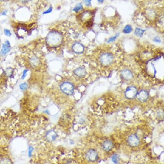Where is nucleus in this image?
<instances>
[{
    "label": "nucleus",
    "instance_id": "f257e3e1",
    "mask_svg": "<svg viewBox=\"0 0 164 164\" xmlns=\"http://www.w3.org/2000/svg\"><path fill=\"white\" fill-rule=\"evenodd\" d=\"M62 41V35L58 31H50L46 38V43L52 48L58 47L61 45Z\"/></svg>",
    "mask_w": 164,
    "mask_h": 164
},
{
    "label": "nucleus",
    "instance_id": "f03ea898",
    "mask_svg": "<svg viewBox=\"0 0 164 164\" xmlns=\"http://www.w3.org/2000/svg\"><path fill=\"white\" fill-rule=\"evenodd\" d=\"M95 12L92 10H86L82 12L79 15V18L81 21L83 23L87 24V26H89V24L92 25L93 21Z\"/></svg>",
    "mask_w": 164,
    "mask_h": 164
},
{
    "label": "nucleus",
    "instance_id": "7ed1b4c3",
    "mask_svg": "<svg viewBox=\"0 0 164 164\" xmlns=\"http://www.w3.org/2000/svg\"><path fill=\"white\" fill-rule=\"evenodd\" d=\"M60 89L66 95H71L74 93V85L71 82H64L60 85Z\"/></svg>",
    "mask_w": 164,
    "mask_h": 164
},
{
    "label": "nucleus",
    "instance_id": "20e7f679",
    "mask_svg": "<svg viewBox=\"0 0 164 164\" xmlns=\"http://www.w3.org/2000/svg\"><path fill=\"white\" fill-rule=\"evenodd\" d=\"M100 60L103 65L107 66L110 65L113 62L114 56L111 53L105 52L100 55Z\"/></svg>",
    "mask_w": 164,
    "mask_h": 164
},
{
    "label": "nucleus",
    "instance_id": "39448f33",
    "mask_svg": "<svg viewBox=\"0 0 164 164\" xmlns=\"http://www.w3.org/2000/svg\"><path fill=\"white\" fill-rule=\"evenodd\" d=\"M137 89L134 86H129L125 92V97L128 100H132L136 98Z\"/></svg>",
    "mask_w": 164,
    "mask_h": 164
},
{
    "label": "nucleus",
    "instance_id": "423d86ee",
    "mask_svg": "<svg viewBox=\"0 0 164 164\" xmlns=\"http://www.w3.org/2000/svg\"><path fill=\"white\" fill-rule=\"evenodd\" d=\"M127 142L130 146L135 148L139 146L140 143V138L137 135L133 134L129 136Z\"/></svg>",
    "mask_w": 164,
    "mask_h": 164
},
{
    "label": "nucleus",
    "instance_id": "0eeeda50",
    "mask_svg": "<svg viewBox=\"0 0 164 164\" xmlns=\"http://www.w3.org/2000/svg\"><path fill=\"white\" fill-rule=\"evenodd\" d=\"M86 157L90 162H94L98 159V153L95 149H90L89 150L86 154Z\"/></svg>",
    "mask_w": 164,
    "mask_h": 164
},
{
    "label": "nucleus",
    "instance_id": "6e6552de",
    "mask_svg": "<svg viewBox=\"0 0 164 164\" xmlns=\"http://www.w3.org/2000/svg\"><path fill=\"white\" fill-rule=\"evenodd\" d=\"M136 97L140 102L144 103L146 102V100H148V93L146 90H141L140 92H138Z\"/></svg>",
    "mask_w": 164,
    "mask_h": 164
},
{
    "label": "nucleus",
    "instance_id": "1a4fd4ad",
    "mask_svg": "<svg viewBox=\"0 0 164 164\" xmlns=\"http://www.w3.org/2000/svg\"><path fill=\"white\" fill-rule=\"evenodd\" d=\"M72 50L76 54H81L84 51V47L80 43H74L72 47Z\"/></svg>",
    "mask_w": 164,
    "mask_h": 164
},
{
    "label": "nucleus",
    "instance_id": "9d476101",
    "mask_svg": "<svg viewBox=\"0 0 164 164\" xmlns=\"http://www.w3.org/2000/svg\"><path fill=\"white\" fill-rule=\"evenodd\" d=\"M58 137L57 133L56 131L50 130L46 133V137L49 142H53L57 139Z\"/></svg>",
    "mask_w": 164,
    "mask_h": 164
},
{
    "label": "nucleus",
    "instance_id": "9b49d317",
    "mask_svg": "<svg viewBox=\"0 0 164 164\" xmlns=\"http://www.w3.org/2000/svg\"><path fill=\"white\" fill-rule=\"evenodd\" d=\"M121 76L126 81H129L133 78V75L131 71L128 69H125L121 72Z\"/></svg>",
    "mask_w": 164,
    "mask_h": 164
},
{
    "label": "nucleus",
    "instance_id": "f8f14e48",
    "mask_svg": "<svg viewBox=\"0 0 164 164\" xmlns=\"http://www.w3.org/2000/svg\"><path fill=\"white\" fill-rule=\"evenodd\" d=\"M102 146H103V148L104 151L108 152V151H111L114 148L113 143L110 140H107L103 142Z\"/></svg>",
    "mask_w": 164,
    "mask_h": 164
},
{
    "label": "nucleus",
    "instance_id": "ddd939ff",
    "mask_svg": "<svg viewBox=\"0 0 164 164\" xmlns=\"http://www.w3.org/2000/svg\"><path fill=\"white\" fill-rule=\"evenodd\" d=\"M74 73L76 76L78 77L82 78L86 75V71L83 67H78L74 71Z\"/></svg>",
    "mask_w": 164,
    "mask_h": 164
},
{
    "label": "nucleus",
    "instance_id": "4468645a",
    "mask_svg": "<svg viewBox=\"0 0 164 164\" xmlns=\"http://www.w3.org/2000/svg\"><path fill=\"white\" fill-rule=\"evenodd\" d=\"M10 49H11V45H10V42L8 41H7L5 44L3 45L2 50L1 52V54L4 56L9 52Z\"/></svg>",
    "mask_w": 164,
    "mask_h": 164
},
{
    "label": "nucleus",
    "instance_id": "2eb2a0df",
    "mask_svg": "<svg viewBox=\"0 0 164 164\" xmlns=\"http://www.w3.org/2000/svg\"><path fill=\"white\" fill-rule=\"evenodd\" d=\"M30 63L33 67H36L39 65L40 61L38 58L33 56V57L31 58V59H30Z\"/></svg>",
    "mask_w": 164,
    "mask_h": 164
},
{
    "label": "nucleus",
    "instance_id": "dca6fc26",
    "mask_svg": "<svg viewBox=\"0 0 164 164\" xmlns=\"http://www.w3.org/2000/svg\"><path fill=\"white\" fill-rule=\"evenodd\" d=\"M145 32V30H141L140 28H136V30H135L134 34L136 35V36H143V34Z\"/></svg>",
    "mask_w": 164,
    "mask_h": 164
},
{
    "label": "nucleus",
    "instance_id": "f3484780",
    "mask_svg": "<svg viewBox=\"0 0 164 164\" xmlns=\"http://www.w3.org/2000/svg\"><path fill=\"white\" fill-rule=\"evenodd\" d=\"M132 30H133V28L131 25H127L123 30V33H131V31H132Z\"/></svg>",
    "mask_w": 164,
    "mask_h": 164
},
{
    "label": "nucleus",
    "instance_id": "a211bd4d",
    "mask_svg": "<svg viewBox=\"0 0 164 164\" xmlns=\"http://www.w3.org/2000/svg\"><path fill=\"white\" fill-rule=\"evenodd\" d=\"M83 10V6H82L81 4H79L76 5V6L74 7V9H73V11L77 13V12L81 11H82Z\"/></svg>",
    "mask_w": 164,
    "mask_h": 164
},
{
    "label": "nucleus",
    "instance_id": "6ab92c4d",
    "mask_svg": "<svg viewBox=\"0 0 164 164\" xmlns=\"http://www.w3.org/2000/svg\"><path fill=\"white\" fill-rule=\"evenodd\" d=\"M112 160L113 161V162L115 164H118L119 161L120 160V157L117 154H114L112 157Z\"/></svg>",
    "mask_w": 164,
    "mask_h": 164
},
{
    "label": "nucleus",
    "instance_id": "aec40b11",
    "mask_svg": "<svg viewBox=\"0 0 164 164\" xmlns=\"http://www.w3.org/2000/svg\"><path fill=\"white\" fill-rule=\"evenodd\" d=\"M119 34L118 33V34H117V35H115V36H112L111 38H110L108 39V41H107V43H110L115 41V40H116V39L117 38L118 36H119Z\"/></svg>",
    "mask_w": 164,
    "mask_h": 164
},
{
    "label": "nucleus",
    "instance_id": "412c9836",
    "mask_svg": "<svg viewBox=\"0 0 164 164\" xmlns=\"http://www.w3.org/2000/svg\"><path fill=\"white\" fill-rule=\"evenodd\" d=\"M27 87H28V85L26 83H23L20 85V89L21 90H26V89H27Z\"/></svg>",
    "mask_w": 164,
    "mask_h": 164
},
{
    "label": "nucleus",
    "instance_id": "4be33fe9",
    "mask_svg": "<svg viewBox=\"0 0 164 164\" xmlns=\"http://www.w3.org/2000/svg\"><path fill=\"white\" fill-rule=\"evenodd\" d=\"M52 11V7H50L48 9V10H46L45 11L43 12V14H49V13H51Z\"/></svg>",
    "mask_w": 164,
    "mask_h": 164
},
{
    "label": "nucleus",
    "instance_id": "5701e85b",
    "mask_svg": "<svg viewBox=\"0 0 164 164\" xmlns=\"http://www.w3.org/2000/svg\"><path fill=\"white\" fill-rule=\"evenodd\" d=\"M4 33L5 35L7 36H11V33L10 32V30L7 29H5L4 30Z\"/></svg>",
    "mask_w": 164,
    "mask_h": 164
},
{
    "label": "nucleus",
    "instance_id": "b1692460",
    "mask_svg": "<svg viewBox=\"0 0 164 164\" xmlns=\"http://www.w3.org/2000/svg\"><path fill=\"white\" fill-rule=\"evenodd\" d=\"M91 1L92 0H85L84 4L86 6H89L91 5Z\"/></svg>",
    "mask_w": 164,
    "mask_h": 164
},
{
    "label": "nucleus",
    "instance_id": "393cba45",
    "mask_svg": "<svg viewBox=\"0 0 164 164\" xmlns=\"http://www.w3.org/2000/svg\"><path fill=\"white\" fill-rule=\"evenodd\" d=\"M154 41L155 43H161V40L159 38L156 37V38H154Z\"/></svg>",
    "mask_w": 164,
    "mask_h": 164
},
{
    "label": "nucleus",
    "instance_id": "a878e982",
    "mask_svg": "<svg viewBox=\"0 0 164 164\" xmlns=\"http://www.w3.org/2000/svg\"><path fill=\"white\" fill-rule=\"evenodd\" d=\"M27 71H28V70H24V71H23V75L22 76V79H24L25 78V77H26Z\"/></svg>",
    "mask_w": 164,
    "mask_h": 164
},
{
    "label": "nucleus",
    "instance_id": "bb28decb",
    "mask_svg": "<svg viewBox=\"0 0 164 164\" xmlns=\"http://www.w3.org/2000/svg\"><path fill=\"white\" fill-rule=\"evenodd\" d=\"M31 1H33V0H20V1L23 3H27L31 2Z\"/></svg>",
    "mask_w": 164,
    "mask_h": 164
},
{
    "label": "nucleus",
    "instance_id": "cd10ccee",
    "mask_svg": "<svg viewBox=\"0 0 164 164\" xmlns=\"http://www.w3.org/2000/svg\"><path fill=\"white\" fill-rule=\"evenodd\" d=\"M33 151V148H31V147H30V149H29V154H30V156H31V153H32V151Z\"/></svg>",
    "mask_w": 164,
    "mask_h": 164
},
{
    "label": "nucleus",
    "instance_id": "c85d7f7f",
    "mask_svg": "<svg viewBox=\"0 0 164 164\" xmlns=\"http://www.w3.org/2000/svg\"><path fill=\"white\" fill-rule=\"evenodd\" d=\"M104 1H105V0H98V1L99 3H103L104 2Z\"/></svg>",
    "mask_w": 164,
    "mask_h": 164
},
{
    "label": "nucleus",
    "instance_id": "c756f323",
    "mask_svg": "<svg viewBox=\"0 0 164 164\" xmlns=\"http://www.w3.org/2000/svg\"><path fill=\"white\" fill-rule=\"evenodd\" d=\"M5 1V0H0V1Z\"/></svg>",
    "mask_w": 164,
    "mask_h": 164
}]
</instances>
